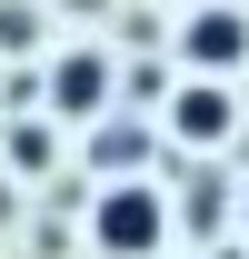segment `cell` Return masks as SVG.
Listing matches in <instances>:
<instances>
[{
	"label": "cell",
	"mask_w": 249,
	"mask_h": 259,
	"mask_svg": "<svg viewBox=\"0 0 249 259\" xmlns=\"http://www.w3.org/2000/svg\"><path fill=\"white\" fill-rule=\"evenodd\" d=\"M90 239H100V259H159L170 199H159L150 180H110V190L90 199Z\"/></svg>",
	"instance_id": "1"
},
{
	"label": "cell",
	"mask_w": 249,
	"mask_h": 259,
	"mask_svg": "<svg viewBox=\"0 0 249 259\" xmlns=\"http://www.w3.org/2000/svg\"><path fill=\"white\" fill-rule=\"evenodd\" d=\"M180 60L199 70V80H229V70L249 60V20H239V10H219V0H210V10H189V20H180Z\"/></svg>",
	"instance_id": "2"
},
{
	"label": "cell",
	"mask_w": 249,
	"mask_h": 259,
	"mask_svg": "<svg viewBox=\"0 0 249 259\" xmlns=\"http://www.w3.org/2000/svg\"><path fill=\"white\" fill-rule=\"evenodd\" d=\"M239 130V100H229V80H199L189 70L180 80V100H170V140H189V150H219Z\"/></svg>",
	"instance_id": "3"
},
{
	"label": "cell",
	"mask_w": 249,
	"mask_h": 259,
	"mask_svg": "<svg viewBox=\"0 0 249 259\" xmlns=\"http://www.w3.org/2000/svg\"><path fill=\"white\" fill-rule=\"evenodd\" d=\"M40 90H50V110H60V120H100V110H110V60H100V50H70Z\"/></svg>",
	"instance_id": "4"
},
{
	"label": "cell",
	"mask_w": 249,
	"mask_h": 259,
	"mask_svg": "<svg viewBox=\"0 0 249 259\" xmlns=\"http://www.w3.org/2000/svg\"><path fill=\"white\" fill-rule=\"evenodd\" d=\"M140 160H150V130H130V120H100L90 130V169L100 180H140Z\"/></svg>",
	"instance_id": "5"
},
{
	"label": "cell",
	"mask_w": 249,
	"mask_h": 259,
	"mask_svg": "<svg viewBox=\"0 0 249 259\" xmlns=\"http://www.w3.org/2000/svg\"><path fill=\"white\" fill-rule=\"evenodd\" d=\"M229 220V190H219V169H199L180 199H170V229H219Z\"/></svg>",
	"instance_id": "6"
},
{
	"label": "cell",
	"mask_w": 249,
	"mask_h": 259,
	"mask_svg": "<svg viewBox=\"0 0 249 259\" xmlns=\"http://www.w3.org/2000/svg\"><path fill=\"white\" fill-rule=\"evenodd\" d=\"M10 169H50V130H30V120L10 130Z\"/></svg>",
	"instance_id": "7"
},
{
	"label": "cell",
	"mask_w": 249,
	"mask_h": 259,
	"mask_svg": "<svg viewBox=\"0 0 249 259\" xmlns=\"http://www.w3.org/2000/svg\"><path fill=\"white\" fill-rule=\"evenodd\" d=\"M30 20H40L30 0H0V50H30Z\"/></svg>",
	"instance_id": "8"
},
{
	"label": "cell",
	"mask_w": 249,
	"mask_h": 259,
	"mask_svg": "<svg viewBox=\"0 0 249 259\" xmlns=\"http://www.w3.org/2000/svg\"><path fill=\"white\" fill-rule=\"evenodd\" d=\"M239 220H249V190H239Z\"/></svg>",
	"instance_id": "9"
}]
</instances>
